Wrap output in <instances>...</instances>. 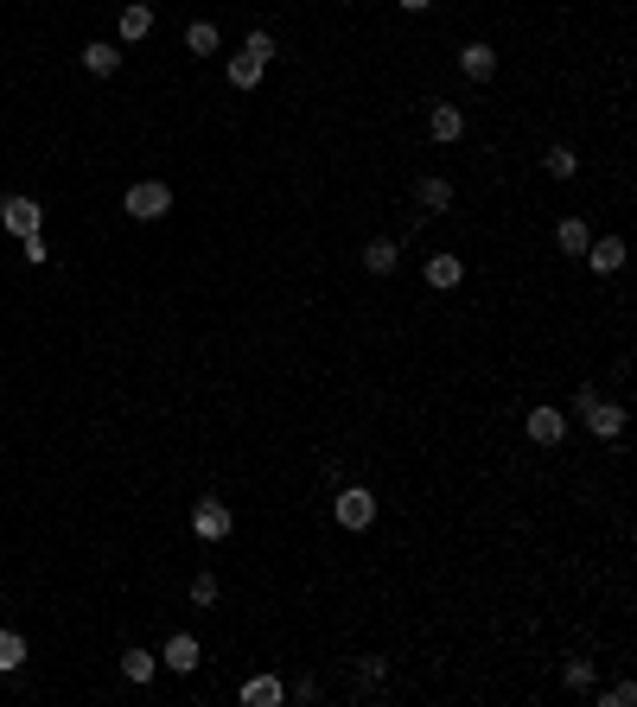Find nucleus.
I'll use <instances>...</instances> for the list:
<instances>
[{
  "label": "nucleus",
  "instance_id": "obj_5",
  "mask_svg": "<svg viewBox=\"0 0 637 707\" xmlns=\"http://www.w3.org/2000/svg\"><path fill=\"white\" fill-rule=\"evenodd\" d=\"M230 529H236V516L223 510L217 497H204V504L192 510V536H198V542H223V536H230Z\"/></svg>",
  "mask_w": 637,
  "mask_h": 707
},
{
  "label": "nucleus",
  "instance_id": "obj_26",
  "mask_svg": "<svg viewBox=\"0 0 637 707\" xmlns=\"http://www.w3.org/2000/svg\"><path fill=\"white\" fill-rule=\"evenodd\" d=\"M599 701H606V707H631V701H637V682H612Z\"/></svg>",
  "mask_w": 637,
  "mask_h": 707
},
{
  "label": "nucleus",
  "instance_id": "obj_4",
  "mask_svg": "<svg viewBox=\"0 0 637 707\" xmlns=\"http://www.w3.org/2000/svg\"><path fill=\"white\" fill-rule=\"evenodd\" d=\"M0 223H7V230L26 243V236L45 230V204H39V198H7V204H0Z\"/></svg>",
  "mask_w": 637,
  "mask_h": 707
},
{
  "label": "nucleus",
  "instance_id": "obj_22",
  "mask_svg": "<svg viewBox=\"0 0 637 707\" xmlns=\"http://www.w3.org/2000/svg\"><path fill=\"white\" fill-rule=\"evenodd\" d=\"M561 682L574 688V695H593V663H580V657H574V663L561 669Z\"/></svg>",
  "mask_w": 637,
  "mask_h": 707
},
{
  "label": "nucleus",
  "instance_id": "obj_15",
  "mask_svg": "<svg viewBox=\"0 0 637 707\" xmlns=\"http://www.w3.org/2000/svg\"><path fill=\"white\" fill-rule=\"evenodd\" d=\"M395 262H402V243H395V236H376V243L364 249V268L370 274H395Z\"/></svg>",
  "mask_w": 637,
  "mask_h": 707
},
{
  "label": "nucleus",
  "instance_id": "obj_16",
  "mask_svg": "<svg viewBox=\"0 0 637 707\" xmlns=\"http://www.w3.org/2000/svg\"><path fill=\"white\" fill-rule=\"evenodd\" d=\"M217 45H223V32H217L211 20H192V26H185V51H192V58H211Z\"/></svg>",
  "mask_w": 637,
  "mask_h": 707
},
{
  "label": "nucleus",
  "instance_id": "obj_14",
  "mask_svg": "<svg viewBox=\"0 0 637 707\" xmlns=\"http://www.w3.org/2000/svg\"><path fill=\"white\" fill-rule=\"evenodd\" d=\"M466 281V262H459V255H427V287H459Z\"/></svg>",
  "mask_w": 637,
  "mask_h": 707
},
{
  "label": "nucleus",
  "instance_id": "obj_19",
  "mask_svg": "<svg viewBox=\"0 0 637 707\" xmlns=\"http://www.w3.org/2000/svg\"><path fill=\"white\" fill-rule=\"evenodd\" d=\"M415 198H421V211H446V204H453V185H446L440 172H427V179L415 185Z\"/></svg>",
  "mask_w": 637,
  "mask_h": 707
},
{
  "label": "nucleus",
  "instance_id": "obj_3",
  "mask_svg": "<svg viewBox=\"0 0 637 707\" xmlns=\"http://www.w3.org/2000/svg\"><path fill=\"white\" fill-rule=\"evenodd\" d=\"M122 211H128L134 223H153V217H166V211H172V192H166L160 179H141V185H128Z\"/></svg>",
  "mask_w": 637,
  "mask_h": 707
},
{
  "label": "nucleus",
  "instance_id": "obj_29",
  "mask_svg": "<svg viewBox=\"0 0 637 707\" xmlns=\"http://www.w3.org/2000/svg\"><path fill=\"white\" fill-rule=\"evenodd\" d=\"M395 7H402V13H427V7H434V0H395Z\"/></svg>",
  "mask_w": 637,
  "mask_h": 707
},
{
  "label": "nucleus",
  "instance_id": "obj_9",
  "mask_svg": "<svg viewBox=\"0 0 637 707\" xmlns=\"http://www.w3.org/2000/svg\"><path fill=\"white\" fill-rule=\"evenodd\" d=\"M427 134H434L440 147H453L459 134H466V115H459V102H434V115H427Z\"/></svg>",
  "mask_w": 637,
  "mask_h": 707
},
{
  "label": "nucleus",
  "instance_id": "obj_24",
  "mask_svg": "<svg viewBox=\"0 0 637 707\" xmlns=\"http://www.w3.org/2000/svg\"><path fill=\"white\" fill-rule=\"evenodd\" d=\"M243 51H249V58H262V64H268V58H274V32H262V26H255L249 39H243Z\"/></svg>",
  "mask_w": 637,
  "mask_h": 707
},
{
  "label": "nucleus",
  "instance_id": "obj_28",
  "mask_svg": "<svg viewBox=\"0 0 637 707\" xmlns=\"http://www.w3.org/2000/svg\"><path fill=\"white\" fill-rule=\"evenodd\" d=\"M287 695H294V701H319V682H313V676H300L294 688H287Z\"/></svg>",
  "mask_w": 637,
  "mask_h": 707
},
{
  "label": "nucleus",
  "instance_id": "obj_23",
  "mask_svg": "<svg viewBox=\"0 0 637 707\" xmlns=\"http://www.w3.org/2000/svg\"><path fill=\"white\" fill-rule=\"evenodd\" d=\"M574 153H567V147H548V179H574Z\"/></svg>",
  "mask_w": 637,
  "mask_h": 707
},
{
  "label": "nucleus",
  "instance_id": "obj_6",
  "mask_svg": "<svg viewBox=\"0 0 637 707\" xmlns=\"http://www.w3.org/2000/svg\"><path fill=\"white\" fill-rule=\"evenodd\" d=\"M198 663H204L198 637H192V631H172V637H166V657H160V669H179V676H192Z\"/></svg>",
  "mask_w": 637,
  "mask_h": 707
},
{
  "label": "nucleus",
  "instance_id": "obj_8",
  "mask_svg": "<svg viewBox=\"0 0 637 707\" xmlns=\"http://www.w3.org/2000/svg\"><path fill=\"white\" fill-rule=\"evenodd\" d=\"M529 440H536V446H561L567 440V415H561V408H529Z\"/></svg>",
  "mask_w": 637,
  "mask_h": 707
},
{
  "label": "nucleus",
  "instance_id": "obj_21",
  "mask_svg": "<svg viewBox=\"0 0 637 707\" xmlns=\"http://www.w3.org/2000/svg\"><path fill=\"white\" fill-rule=\"evenodd\" d=\"M20 663H26V637L20 631H0V676H13Z\"/></svg>",
  "mask_w": 637,
  "mask_h": 707
},
{
  "label": "nucleus",
  "instance_id": "obj_25",
  "mask_svg": "<svg viewBox=\"0 0 637 707\" xmlns=\"http://www.w3.org/2000/svg\"><path fill=\"white\" fill-rule=\"evenodd\" d=\"M192 606H217V574H192Z\"/></svg>",
  "mask_w": 637,
  "mask_h": 707
},
{
  "label": "nucleus",
  "instance_id": "obj_2",
  "mask_svg": "<svg viewBox=\"0 0 637 707\" xmlns=\"http://www.w3.org/2000/svg\"><path fill=\"white\" fill-rule=\"evenodd\" d=\"M332 516H338V529H370V523H376V497H370L364 485H338Z\"/></svg>",
  "mask_w": 637,
  "mask_h": 707
},
{
  "label": "nucleus",
  "instance_id": "obj_12",
  "mask_svg": "<svg viewBox=\"0 0 637 707\" xmlns=\"http://www.w3.org/2000/svg\"><path fill=\"white\" fill-rule=\"evenodd\" d=\"M115 32H122V45H141L153 32V7L147 0H134V7H122V20H115Z\"/></svg>",
  "mask_w": 637,
  "mask_h": 707
},
{
  "label": "nucleus",
  "instance_id": "obj_10",
  "mask_svg": "<svg viewBox=\"0 0 637 707\" xmlns=\"http://www.w3.org/2000/svg\"><path fill=\"white\" fill-rule=\"evenodd\" d=\"M587 268L593 274H618L625 268V236H599V243H587Z\"/></svg>",
  "mask_w": 637,
  "mask_h": 707
},
{
  "label": "nucleus",
  "instance_id": "obj_11",
  "mask_svg": "<svg viewBox=\"0 0 637 707\" xmlns=\"http://www.w3.org/2000/svg\"><path fill=\"white\" fill-rule=\"evenodd\" d=\"M287 701V682L281 676H249L243 682V707H281Z\"/></svg>",
  "mask_w": 637,
  "mask_h": 707
},
{
  "label": "nucleus",
  "instance_id": "obj_7",
  "mask_svg": "<svg viewBox=\"0 0 637 707\" xmlns=\"http://www.w3.org/2000/svg\"><path fill=\"white\" fill-rule=\"evenodd\" d=\"M459 71H466L472 83H491V77H497V45H485V39H472L466 51H459Z\"/></svg>",
  "mask_w": 637,
  "mask_h": 707
},
{
  "label": "nucleus",
  "instance_id": "obj_1",
  "mask_svg": "<svg viewBox=\"0 0 637 707\" xmlns=\"http://www.w3.org/2000/svg\"><path fill=\"white\" fill-rule=\"evenodd\" d=\"M580 421H587V434L593 440H618V434H625V408H618V402H606V395H599V389H580Z\"/></svg>",
  "mask_w": 637,
  "mask_h": 707
},
{
  "label": "nucleus",
  "instance_id": "obj_17",
  "mask_svg": "<svg viewBox=\"0 0 637 707\" xmlns=\"http://www.w3.org/2000/svg\"><path fill=\"white\" fill-rule=\"evenodd\" d=\"M122 676H128V682H141V688H147L153 676H160V657H153V650H141V644H134V650H128V657H122Z\"/></svg>",
  "mask_w": 637,
  "mask_h": 707
},
{
  "label": "nucleus",
  "instance_id": "obj_20",
  "mask_svg": "<svg viewBox=\"0 0 637 707\" xmlns=\"http://www.w3.org/2000/svg\"><path fill=\"white\" fill-rule=\"evenodd\" d=\"M587 243H593V230H587L580 217H567L561 230H555V249H561V255H587Z\"/></svg>",
  "mask_w": 637,
  "mask_h": 707
},
{
  "label": "nucleus",
  "instance_id": "obj_13",
  "mask_svg": "<svg viewBox=\"0 0 637 707\" xmlns=\"http://www.w3.org/2000/svg\"><path fill=\"white\" fill-rule=\"evenodd\" d=\"M83 71H90V77H115V71H122V45L90 39V45H83Z\"/></svg>",
  "mask_w": 637,
  "mask_h": 707
},
{
  "label": "nucleus",
  "instance_id": "obj_27",
  "mask_svg": "<svg viewBox=\"0 0 637 707\" xmlns=\"http://www.w3.org/2000/svg\"><path fill=\"white\" fill-rule=\"evenodd\" d=\"M20 255H26L32 268H39V262H45V236H26V243H20Z\"/></svg>",
  "mask_w": 637,
  "mask_h": 707
},
{
  "label": "nucleus",
  "instance_id": "obj_18",
  "mask_svg": "<svg viewBox=\"0 0 637 707\" xmlns=\"http://www.w3.org/2000/svg\"><path fill=\"white\" fill-rule=\"evenodd\" d=\"M262 71H268L262 58H249V51H236V58H230V90H255V83H262Z\"/></svg>",
  "mask_w": 637,
  "mask_h": 707
}]
</instances>
